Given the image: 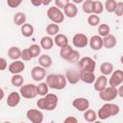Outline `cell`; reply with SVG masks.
<instances>
[{
	"label": "cell",
	"mask_w": 123,
	"mask_h": 123,
	"mask_svg": "<svg viewBox=\"0 0 123 123\" xmlns=\"http://www.w3.org/2000/svg\"><path fill=\"white\" fill-rule=\"evenodd\" d=\"M104 9H105L104 8V4L101 1H98V0L92 1V6H91L92 13H94V14H100V13L103 12Z\"/></svg>",
	"instance_id": "28"
},
{
	"label": "cell",
	"mask_w": 123,
	"mask_h": 123,
	"mask_svg": "<svg viewBox=\"0 0 123 123\" xmlns=\"http://www.w3.org/2000/svg\"><path fill=\"white\" fill-rule=\"evenodd\" d=\"M31 1V4L35 7H39L40 5H42V2L43 0H30Z\"/></svg>",
	"instance_id": "46"
},
{
	"label": "cell",
	"mask_w": 123,
	"mask_h": 123,
	"mask_svg": "<svg viewBox=\"0 0 123 123\" xmlns=\"http://www.w3.org/2000/svg\"><path fill=\"white\" fill-rule=\"evenodd\" d=\"M72 51H73L72 46H70L69 44H67L66 46L61 48V50H60V57H61L62 59L67 61V59L69 58V56H70V54L72 53Z\"/></svg>",
	"instance_id": "32"
},
{
	"label": "cell",
	"mask_w": 123,
	"mask_h": 123,
	"mask_svg": "<svg viewBox=\"0 0 123 123\" xmlns=\"http://www.w3.org/2000/svg\"><path fill=\"white\" fill-rule=\"evenodd\" d=\"M26 14L24 12H18L13 15V23L17 26H22L26 23Z\"/></svg>",
	"instance_id": "29"
},
{
	"label": "cell",
	"mask_w": 123,
	"mask_h": 123,
	"mask_svg": "<svg viewBox=\"0 0 123 123\" xmlns=\"http://www.w3.org/2000/svg\"><path fill=\"white\" fill-rule=\"evenodd\" d=\"M60 32V26L58 23H50L46 26V33L48 36H56Z\"/></svg>",
	"instance_id": "30"
},
{
	"label": "cell",
	"mask_w": 123,
	"mask_h": 123,
	"mask_svg": "<svg viewBox=\"0 0 123 123\" xmlns=\"http://www.w3.org/2000/svg\"><path fill=\"white\" fill-rule=\"evenodd\" d=\"M21 59L23 61H30L31 59H33L31 53H30L29 48H25V49L22 50V52H21Z\"/></svg>",
	"instance_id": "40"
},
{
	"label": "cell",
	"mask_w": 123,
	"mask_h": 123,
	"mask_svg": "<svg viewBox=\"0 0 123 123\" xmlns=\"http://www.w3.org/2000/svg\"><path fill=\"white\" fill-rule=\"evenodd\" d=\"M21 34H22V36L23 37H32L33 35H34V31H35V29H34V26L32 25V24H29V23H25V24H23L22 26H21Z\"/></svg>",
	"instance_id": "25"
},
{
	"label": "cell",
	"mask_w": 123,
	"mask_h": 123,
	"mask_svg": "<svg viewBox=\"0 0 123 123\" xmlns=\"http://www.w3.org/2000/svg\"><path fill=\"white\" fill-rule=\"evenodd\" d=\"M49 86L47 85L46 82H40L37 86V95L40 96H45L48 91H49Z\"/></svg>",
	"instance_id": "31"
},
{
	"label": "cell",
	"mask_w": 123,
	"mask_h": 123,
	"mask_svg": "<svg viewBox=\"0 0 123 123\" xmlns=\"http://www.w3.org/2000/svg\"><path fill=\"white\" fill-rule=\"evenodd\" d=\"M21 50L16 47V46H12L9 48L8 50V57L11 59V60H13V61H16V60H19L21 58Z\"/></svg>",
	"instance_id": "23"
},
{
	"label": "cell",
	"mask_w": 123,
	"mask_h": 123,
	"mask_svg": "<svg viewBox=\"0 0 123 123\" xmlns=\"http://www.w3.org/2000/svg\"><path fill=\"white\" fill-rule=\"evenodd\" d=\"M47 16L52 22L59 24L63 22L65 15L63 13V11H62V9L58 8L57 6H53L47 10Z\"/></svg>",
	"instance_id": "4"
},
{
	"label": "cell",
	"mask_w": 123,
	"mask_h": 123,
	"mask_svg": "<svg viewBox=\"0 0 123 123\" xmlns=\"http://www.w3.org/2000/svg\"><path fill=\"white\" fill-rule=\"evenodd\" d=\"M59 98L55 93H47L45 96H41L37 101V106L39 110H44V111H54L57 106H58Z\"/></svg>",
	"instance_id": "1"
},
{
	"label": "cell",
	"mask_w": 123,
	"mask_h": 123,
	"mask_svg": "<svg viewBox=\"0 0 123 123\" xmlns=\"http://www.w3.org/2000/svg\"><path fill=\"white\" fill-rule=\"evenodd\" d=\"M65 77H66L67 82L71 85H75L81 80L80 79V72L77 70H73V69L67 70L65 73Z\"/></svg>",
	"instance_id": "18"
},
{
	"label": "cell",
	"mask_w": 123,
	"mask_h": 123,
	"mask_svg": "<svg viewBox=\"0 0 123 123\" xmlns=\"http://www.w3.org/2000/svg\"><path fill=\"white\" fill-rule=\"evenodd\" d=\"M88 37H86V35L83 34V33H78L75 34L72 37V43L75 47L77 48H84L88 44Z\"/></svg>",
	"instance_id": "8"
},
{
	"label": "cell",
	"mask_w": 123,
	"mask_h": 123,
	"mask_svg": "<svg viewBox=\"0 0 123 123\" xmlns=\"http://www.w3.org/2000/svg\"><path fill=\"white\" fill-rule=\"evenodd\" d=\"M80 79L86 84H93L96 80V77L94 75V72L80 70Z\"/></svg>",
	"instance_id": "19"
},
{
	"label": "cell",
	"mask_w": 123,
	"mask_h": 123,
	"mask_svg": "<svg viewBox=\"0 0 123 123\" xmlns=\"http://www.w3.org/2000/svg\"><path fill=\"white\" fill-rule=\"evenodd\" d=\"M19 93L25 99H33V98H35L37 95V86H35L33 84L23 85L22 86H20Z\"/></svg>",
	"instance_id": "6"
},
{
	"label": "cell",
	"mask_w": 123,
	"mask_h": 123,
	"mask_svg": "<svg viewBox=\"0 0 123 123\" xmlns=\"http://www.w3.org/2000/svg\"><path fill=\"white\" fill-rule=\"evenodd\" d=\"M72 1H73V3H74V4H76V5H77V4H81V3H83L85 0H72Z\"/></svg>",
	"instance_id": "49"
},
{
	"label": "cell",
	"mask_w": 123,
	"mask_h": 123,
	"mask_svg": "<svg viewBox=\"0 0 123 123\" xmlns=\"http://www.w3.org/2000/svg\"><path fill=\"white\" fill-rule=\"evenodd\" d=\"M120 62H121V63L123 64V55H122V56L120 57Z\"/></svg>",
	"instance_id": "51"
},
{
	"label": "cell",
	"mask_w": 123,
	"mask_h": 123,
	"mask_svg": "<svg viewBox=\"0 0 123 123\" xmlns=\"http://www.w3.org/2000/svg\"><path fill=\"white\" fill-rule=\"evenodd\" d=\"M77 122H78V119L74 116H67L63 120V123H77Z\"/></svg>",
	"instance_id": "44"
},
{
	"label": "cell",
	"mask_w": 123,
	"mask_h": 123,
	"mask_svg": "<svg viewBox=\"0 0 123 123\" xmlns=\"http://www.w3.org/2000/svg\"><path fill=\"white\" fill-rule=\"evenodd\" d=\"M118 96V90L115 86H109L106 88H104L102 91L99 92V97L101 100L105 102H111L114 100Z\"/></svg>",
	"instance_id": "5"
},
{
	"label": "cell",
	"mask_w": 123,
	"mask_h": 123,
	"mask_svg": "<svg viewBox=\"0 0 123 123\" xmlns=\"http://www.w3.org/2000/svg\"><path fill=\"white\" fill-rule=\"evenodd\" d=\"M73 108H75L77 111L84 112L87 109H89V101L85 97H78L75 98L72 102Z\"/></svg>",
	"instance_id": "12"
},
{
	"label": "cell",
	"mask_w": 123,
	"mask_h": 123,
	"mask_svg": "<svg viewBox=\"0 0 123 123\" xmlns=\"http://www.w3.org/2000/svg\"><path fill=\"white\" fill-rule=\"evenodd\" d=\"M54 42H55V44H56L58 47L62 48V47H64V46H66V45L68 44V38H67V37H66L65 35L59 33L58 35L55 36V37H54Z\"/></svg>",
	"instance_id": "22"
},
{
	"label": "cell",
	"mask_w": 123,
	"mask_h": 123,
	"mask_svg": "<svg viewBox=\"0 0 123 123\" xmlns=\"http://www.w3.org/2000/svg\"><path fill=\"white\" fill-rule=\"evenodd\" d=\"M94 84V89L98 92L102 91L104 88L107 87V85H108V78L106 75H100L99 77L96 78L95 82L93 83Z\"/></svg>",
	"instance_id": "16"
},
{
	"label": "cell",
	"mask_w": 123,
	"mask_h": 123,
	"mask_svg": "<svg viewBox=\"0 0 123 123\" xmlns=\"http://www.w3.org/2000/svg\"><path fill=\"white\" fill-rule=\"evenodd\" d=\"M87 23L89 26H92V27L98 26L100 24V17L98 16V14L90 13V15L87 18Z\"/></svg>",
	"instance_id": "36"
},
{
	"label": "cell",
	"mask_w": 123,
	"mask_h": 123,
	"mask_svg": "<svg viewBox=\"0 0 123 123\" xmlns=\"http://www.w3.org/2000/svg\"><path fill=\"white\" fill-rule=\"evenodd\" d=\"M97 31H98V35L101 36L102 37H104L110 35V33H111V27H110L108 24L103 23V24L98 25Z\"/></svg>",
	"instance_id": "34"
},
{
	"label": "cell",
	"mask_w": 123,
	"mask_h": 123,
	"mask_svg": "<svg viewBox=\"0 0 123 123\" xmlns=\"http://www.w3.org/2000/svg\"><path fill=\"white\" fill-rule=\"evenodd\" d=\"M117 90H118V96L123 98V85H120L119 87L117 88Z\"/></svg>",
	"instance_id": "47"
},
{
	"label": "cell",
	"mask_w": 123,
	"mask_h": 123,
	"mask_svg": "<svg viewBox=\"0 0 123 123\" xmlns=\"http://www.w3.org/2000/svg\"><path fill=\"white\" fill-rule=\"evenodd\" d=\"M123 83V71L120 69L113 70L109 79V85L111 86H119Z\"/></svg>",
	"instance_id": "10"
},
{
	"label": "cell",
	"mask_w": 123,
	"mask_h": 123,
	"mask_svg": "<svg viewBox=\"0 0 123 123\" xmlns=\"http://www.w3.org/2000/svg\"><path fill=\"white\" fill-rule=\"evenodd\" d=\"M97 117H98L97 112L93 110L87 109L86 111H84V118L87 122H95L97 120Z\"/></svg>",
	"instance_id": "27"
},
{
	"label": "cell",
	"mask_w": 123,
	"mask_h": 123,
	"mask_svg": "<svg viewBox=\"0 0 123 123\" xmlns=\"http://www.w3.org/2000/svg\"><path fill=\"white\" fill-rule=\"evenodd\" d=\"M52 1H53V0H43L42 5H44V6H49V5L52 3Z\"/></svg>",
	"instance_id": "48"
},
{
	"label": "cell",
	"mask_w": 123,
	"mask_h": 123,
	"mask_svg": "<svg viewBox=\"0 0 123 123\" xmlns=\"http://www.w3.org/2000/svg\"><path fill=\"white\" fill-rule=\"evenodd\" d=\"M7 67V61L5 58H0V70L4 71Z\"/></svg>",
	"instance_id": "45"
},
{
	"label": "cell",
	"mask_w": 123,
	"mask_h": 123,
	"mask_svg": "<svg viewBox=\"0 0 123 123\" xmlns=\"http://www.w3.org/2000/svg\"><path fill=\"white\" fill-rule=\"evenodd\" d=\"M21 97H22V96H21L20 93H18V92H16V91H12V92L8 95L6 103H7V105H8L9 107L14 108V107H16V106L19 104Z\"/></svg>",
	"instance_id": "15"
},
{
	"label": "cell",
	"mask_w": 123,
	"mask_h": 123,
	"mask_svg": "<svg viewBox=\"0 0 123 123\" xmlns=\"http://www.w3.org/2000/svg\"><path fill=\"white\" fill-rule=\"evenodd\" d=\"M11 83L13 86L15 87H20L23 86L24 83V78L20 75V74H13L12 79H11Z\"/></svg>",
	"instance_id": "33"
},
{
	"label": "cell",
	"mask_w": 123,
	"mask_h": 123,
	"mask_svg": "<svg viewBox=\"0 0 123 123\" xmlns=\"http://www.w3.org/2000/svg\"><path fill=\"white\" fill-rule=\"evenodd\" d=\"M78 62H79V67L81 70L94 72L95 67H96V62L92 58L84 57V58H81Z\"/></svg>",
	"instance_id": "7"
},
{
	"label": "cell",
	"mask_w": 123,
	"mask_h": 123,
	"mask_svg": "<svg viewBox=\"0 0 123 123\" xmlns=\"http://www.w3.org/2000/svg\"><path fill=\"white\" fill-rule=\"evenodd\" d=\"M46 83L52 89L61 90L66 86V77L62 74H49L46 76Z\"/></svg>",
	"instance_id": "2"
},
{
	"label": "cell",
	"mask_w": 123,
	"mask_h": 123,
	"mask_svg": "<svg viewBox=\"0 0 123 123\" xmlns=\"http://www.w3.org/2000/svg\"><path fill=\"white\" fill-rule=\"evenodd\" d=\"M116 43H117L116 37H115V36H113L111 34H110V35H108V36L103 37V45L107 49H111V48L115 47Z\"/></svg>",
	"instance_id": "20"
},
{
	"label": "cell",
	"mask_w": 123,
	"mask_h": 123,
	"mask_svg": "<svg viewBox=\"0 0 123 123\" xmlns=\"http://www.w3.org/2000/svg\"><path fill=\"white\" fill-rule=\"evenodd\" d=\"M62 11H63L64 15L69 18H74L78 14V8H77V5L74 3H68L62 9Z\"/></svg>",
	"instance_id": "17"
},
{
	"label": "cell",
	"mask_w": 123,
	"mask_h": 123,
	"mask_svg": "<svg viewBox=\"0 0 123 123\" xmlns=\"http://www.w3.org/2000/svg\"><path fill=\"white\" fill-rule=\"evenodd\" d=\"M31 77L36 82H41L44 78H46V70L41 65L34 66L31 70Z\"/></svg>",
	"instance_id": "11"
},
{
	"label": "cell",
	"mask_w": 123,
	"mask_h": 123,
	"mask_svg": "<svg viewBox=\"0 0 123 123\" xmlns=\"http://www.w3.org/2000/svg\"><path fill=\"white\" fill-rule=\"evenodd\" d=\"M54 40H53V38L51 37V36H44V37H41V39H40V46H41V48L42 49H44V50H50V49H52L53 48V46H54Z\"/></svg>",
	"instance_id": "21"
},
{
	"label": "cell",
	"mask_w": 123,
	"mask_h": 123,
	"mask_svg": "<svg viewBox=\"0 0 123 123\" xmlns=\"http://www.w3.org/2000/svg\"><path fill=\"white\" fill-rule=\"evenodd\" d=\"M117 6V2L115 0H106L104 4V8L108 12H114Z\"/></svg>",
	"instance_id": "35"
},
{
	"label": "cell",
	"mask_w": 123,
	"mask_h": 123,
	"mask_svg": "<svg viewBox=\"0 0 123 123\" xmlns=\"http://www.w3.org/2000/svg\"><path fill=\"white\" fill-rule=\"evenodd\" d=\"M79 61H80V53L77 50L73 49L72 53L70 54L69 58L67 59V62H77Z\"/></svg>",
	"instance_id": "39"
},
{
	"label": "cell",
	"mask_w": 123,
	"mask_h": 123,
	"mask_svg": "<svg viewBox=\"0 0 123 123\" xmlns=\"http://www.w3.org/2000/svg\"><path fill=\"white\" fill-rule=\"evenodd\" d=\"M26 116L32 123H41L43 121V113L37 109H30L26 112Z\"/></svg>",
	"instance_id": "9"
},
{
	"label": "cell",
	"mask_w": 123,
	"mask_h": 123,
	"mask_svg": "<svg viewBox=\"0 0 123 123\" xmlns=\"http://www.w3.org/2000/svg\"><path fill=\"white\" fill-rule=\"evenodd\" d=\"M91 6H92V0H85L82 3V10H83V12L85 13H87V14L92 13Z\"/></svg>",
	"instance_id": "38"
},
{
	"label": "cell",
	"mask_w": 123,
	"mask_h": 123,
	"mask_svg": "<svg viewBox=\"0 0 123 123\" xmlns=\"http://www.w3.org/2000/svg\"><path fill=\"white\" fill-rule=\"evenodd\" d=\"M119 111H120V108L118 105L107 102L99 109L97 115H98V118H100L101 120H105L111 116L117 115L119 113Z\"/></svg>",
	"instance_id": "3"
},
{
	"label": "cell",
	"mask_w": 123,
	"mask_h": 123,
	"mask_svg": "<svg viewBox=\"0 0 123 123\" xmlns=\"http://www.w3.org/2000/svg\"><path fill=\"white\" fill-rule=\"evenodd\" d=\"M25 69V64L22 61L16 60L14 62H12L10 65H9V71L13 75V74H20L21 72H23Z\"/></svg>",
	"instance_id": "14"
},
{
	"label": "cell",
	"mask_w": 123,
	"mask_h": 123,
	"mask_svg": "<svg viewBox=\"0 0 123 123\" xmlns=\"http://www.w3.org/2000/svg\"><path fill=\"white\" fill-rule=\"evenodd\" d=\"M88 44L90 46V48L94 51H98V50H101L104 45H103V37L99 35H95V36H92L90 38H89V41H88Z\"/></svg>",
	"instance_id": "13"
},
{
	"label": "cell",
	"mask_w": 123,
	"mask_h": 123,
	"mask_svg": "<svg viewBox=\"0 0 123 123\" xmlns=\"http://www.w3.org/2000/svg\"><path fill=\"white\" fill-rule=\"evenodd\" d=\"M69 3V0H55V5L60 8V9H63L67 4Z\"/></svg>",
	"instance_id": "43"
},
{
	"label": "cell",
	"mask_w": 123,
	"mask_h": 123,
	"mask_svg": "<svg viewBox=\"0 0 123 123\" xmlns=\"http://www.w3.org/2000/svg\"><path fill=\"white\" fill-rule=\"evenodd\" d=\"M38 63L44 68H49L53 63V60L49 55H40L38 58Z\"/></svg>",
	"instance_id": "24"
},
{
	"label": "cell",
	"mask_w": 123,
	"mask_h": 123,
	"mask_svg": "<svg viewBox=\"0 0 123 123\" xmlns=\"http://www.w3.org/2000/svg\"><path fill=\"white\" fill-rule=\"evenodd\" d=\"M22 3V0H7V4L10 8H17Z\"/></svg>",
	"instance_id": "42"
},
{
	"label": "cell",
	"mask_w": 123,
	"mask_h": 123,
	"mask_svg": "<svg viewBox=\"0 0 123 123\" xmlns=\"http://www.w3.org/2000/svg\"><path fill=\"white\" fill-rule=\"evenodd\" d=\"M113 70H114V68H113L112 63H111L109 62H105L101 63V65H100V71L103 75L109 76L113 72Z\"/></svg>",
	"instance_id": "26"
},
{
	"label": "cell",
	"mask_w": 123,
	"mask_h": 123,
	"mask_svg": "<svg viewBox=\"0 0 123 123\" xmlns=\"http://www.w3.org/2000/svg\"><path fill=\"white\" fill-rule=\"evenodd\" d=\"M0 92H1V99H3V97H4V90H3V88H0Z\"/></svg>",
	"instance_id": "50"
},
{
	"label": "cell",
	"mask_w": 123,
	"mask_h": 123,
	"mask_svg": "<svg viewBox=\"0 0 123 123\" xmlns=\"http://www.w3.org/2000/svg\"><path fill=\"white\" fill-rule=\"evenodd\" d=\"M29 50H30V53L34 58H37L38 57V55L40 54V50H41V46L38 45V44H32L30 47H29Z\"/></svg>",
	"instance_id": "37"
},
{
	"label": "cell",
	"mask_w": 123,
	"mask_h": 123,
	"mask_svg": "<svg viewBox=\"0 0 123 123\" xmlns=\"http://www.w3.org/2000/svg\"><path fill=\"white\" fill-rule=\"evenodd\" d=\"M114 12L117 16H123V2H117V6Z\"/></svg>",
	"instance_id": "41"
}]
</instances>
